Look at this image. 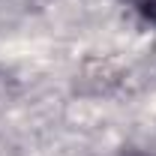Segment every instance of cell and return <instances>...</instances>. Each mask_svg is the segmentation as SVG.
<instances>
[{"instance_id":"6da1fadb","label":"cell","mask_w":156,"mask_h":156,"mask_svg":"<svg viewBox=\"0 0 156 156\" xmlns=\"http://www.w3.org/2000/svg\"><path fill=\"white\" fill-rule=\"evenodd\" d=\"M129 3H132L147 21H153V24H156V0H129Z\"/></svg>"}]
</instances>
